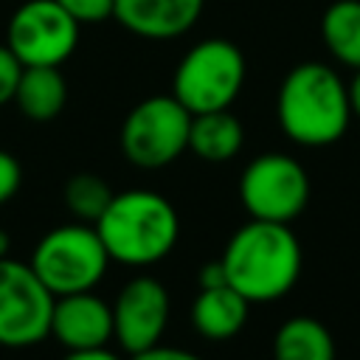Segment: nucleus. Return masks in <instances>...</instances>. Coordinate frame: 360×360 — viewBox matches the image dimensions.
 <instances>
[{"mask_svg":"<svg viewBox=\"0 0 360 360\" xmlns=\"http://www.w3.org/2000/svg\"><path fill=\"white\" fill-rule=\"evenodd\" d=\"M222 267L228 284L250 304L284 298L301 276V245L287 222L250 219L225 245Z\"/></svg>","mask_w":360,"mask_h":360,"instance_id":"obj_1","label":"nucleus"},{"mask_svg":"<svg viewBox=\"0 0 360 360\" xmlns=\"http://www.w3.org/2000/svg\"><path fill=\"white\" fill-rule=\"evenodd\" d=\"M276 115L290 141L329 146L346 135L352 121L349 84L326 62H301L281 79Z\"/></svg>","mask_w":360,"mask_h":360,"instance_id":"obj_2","label":"nucleus"},{"mask_svg":"<svg viewBox=\"0 0 360 360\" xmlns=\"http://www.w3.org/2000/svg\"><path fill=\"white\" fill-rule=\"evenodd\" d=\"M110 253L121 264H155L174 248L180 236V217L174 205L146 188L112 194L107 211L93 225Z\"/></svg>","mask_w":360,"mask_h":360,"instance_id":"obj_3","label":"nucleus"},{"mask_svg":"<svg viewBox=\"0 0 360 360\" xmlns=\"http://www.w3.org/2000/svg\"><path fill=\"white\" fill-rule=\"evenodd\" d=\"M245 56L222 37H211L186 51L174 68L172 96L191 112L228 110L245 84Z\"/></svg>","mask_w":360,"mask_h":360,"instance_id":"obj_4","label":"nucleus"},{"mask_svg":"<svg viewBox=\"0 0 360 360\" xmlns=\"http://www.w3.org/2000/svg\"><path fill=\"white\" fill-rule=\"evenodd\" d=\"M107 262L110 253L96 228L59 225L37 242L28 264L53 295H68L93 290L101 281Z\"/></svg>","mask_w":360,"mask_h":360,"instance_id":"obj_5","label":"nucleus"},{"mask_svg":"<svg viewBox=\"0 0 360 360\" xmlns=\"http://www.w3.org/2000/svg\"><path fill=\"white\" fill-rule=\"evenodd\" d=\"M191 112L169 93L138 101L121 124V152L138 169H160L188 149Z\"/></svg>","mask_w":360,"mask_h":360,"instance_id":"obj_6","label":"nucleus"},{"mask_svg":"<svg viewBox=\"0 0 360 360\" xmlns=\"http://www.w3.org/2000/svg\"><path fill=\"white\" fill-rule=\"evenodd\" d=\"M239 200L250 219L292 222L309 202V174L295 158L264 152L245 166Z\"/></svg>","mask_w":360,"mask_h":360,"instance_id":"obj_7","label":"nucleus"},{"mask_svg":"<svg viewBox=\"0 0 360 360\" xmlns=\"http://www.w3.org/2000/svg\"><path fill=\"white\" fill-rule=\"evenodd\" d=\"M53 301L31 264L0 256V346L25 349L48 338Z\"/></svg>","mask_w":360,"mask_h":360,"instance_id":"obj_8","label":"nucleus"},{"mask_svg":"<svg viewBox=\"0 0 360 360\" xmlns=\"http://www.w3.org/2000/svg\"><path fill=\"white\" fill-rule=\"evenodd\" d=\"M6 45L22 68H59L79 45V22L56 0H22L8 20Z\"/></svg>","mask_w":360,"mask_h":360,"instance_id":"obj_9","label":"nucleus"},{"mask_svg":"<svg viewBox=\"0 0 360 360\" xmlns=\"http://www.w3.org/2000/svg\"><path fill=\"white\" fill-rule=\"evenodd\" d=\"M169 321V292L152 276H135L112 304V338L129 352H146L160 343Z\"/></svg>","mask_w":360,"mask_h":360,"instance_id":"obj_10","label":"nucleus"},{"mask_svg":"<svg viewBox=\"0 0 360 360\" xmlns=\"http://www.w3.org/2000/svg\"><path fill=\"white\" fill-rule=\"evenodd\" d=\"M51 335L68 352L107 346L112 338V307H107L90 290L56 295L51 312Z\"/></svg>","mask_w":360,"mask_h":360,"instance_id":"obj_11","label":"nucleus"},{"mask_svg":"<svg viewBox=\"0 0 360 360\" xmlns=\"http://www.w3.org/2000/svg\"><path fill=\"white\" fill-rule=\"evenodd\" d=\"M205 0H115L112 17L141 39H177L191 31Z\"/></svg>","mask_w":360,"mask_h":360,"instance_id":"obj_12","label":"nucleus"},{"mask_svg":"<svg viewBox=\"0 0 360 360\" xmlns=\"http://www.w3.org/2000/svg\"><path fill=\"white\" fill-rule=\"evenodd\" d=\"M250 301L231 284L200 287L191 304V323L208 340H231L248 323Z\"/></svg>","mask_w":360,"mask_h":360,"instance_id":"obj_13","label":"nucleus"},{"mask_svg":"<svg viewBox=\"0 0 360 360\" xmlns=\"http://www.w3.org/2000/svg\"><path fill=\"white\" fill-rule=\"evenodd\" d=\"M245 143L242 121L231 110H211L191 115L188 127V149L208 163H225L239 155Z\"/></svg>","mask_w":360,"mask_h":360,"instance_id":"obj_14","label":"nucleus"},{"mask_svg":"<svg viewBox=\"0 0 360 360\" xmlns=\"http://www.w3.org/2000/svg\"><path fill=\"white\" fill-rule=\"evenodd\" d=\"M65 101H68V82L59 68H51V65L22 68L14 90V104L25 118L53 121L62 112Z\"/></svg>","mask_w":360,"mask_h":360,"instance_id":"obj_15","label":"nucleus"},{"mask_svg":"<svg viewBox=\"0 0 360 360\" xmlns=\"http://www.w3.org/2000/svg\"><path fill=\"white\" fill-rule=\"evenodd\" d=\"M335 338L312 315L284 321L273 335V360H335Z\"/></svg>","mask_w":360,"mask_h":360,"instance_id":"obj_16","label":"nucleus"},{"mask_svg":"<svg viewBox=\"0 0 360 360\" xmlns=\"http://www.w3.org/2000/svg\"><path fill=\"white\" fill-rule=\"evenodd\" d=\"M321 39L335 62L360 70V0H335L321 17Z\"/></svg>","mask_w":360,"mask_h":360,"instance_id":"obj_17","label":"nucleus"},{"mask_svg":"<svg viewBox=\"0 0 360 360\" xmlns=\"http://www.w3.org/2000/svg\"><path fill=\"white\" fill-rule=\"evenodd\" d=\"M65 205L70 208V214L82 222H96L110 200H112V188L104 183V177L90 174V172H79L65 183Z\"/></svg>","mask_w":360,"mask_h":360,"instance_id":"obj_18","label":"nucleus"},{"mask_svg":"<svg viewBox=\"0 0 360 360\" xmlns=\"http://www.w3.org/2000/svg\"><path fill=\"white\" fill-rule=\"evenodd\" d=\"M79 25L82 22H104L112 17L115 0H56Z\"/></svg>","mask_w":360,"mask_h":360,"instance_id":"obj_19","label":"nucleus"},{"mask_svg":"<svg viewBox=\"0 0 360 360\" xmlns=\"http://www.w3.org/2000/svg\"><path fill=\"white\" fill-rule=\"evenodd\" d=\"M20 73H22L20 59L11 53L8 45H0V107L14 101V90H17Z\"/></svg>","mask_w":360,"mask_h":360,"instance_id":"obj_20","label":"nucleus"},{"mask_svg":"<svg viewBox=\"0 0 360 360\" xmlns=\"http://www.w3.org/2000/svg\"><path fill=\"white\" fill-rule=\"evenodd\" d=\"M20 183H22V169H20L17 158L8 155L6 149H0V205L17 194Z\"/></svg>","mask_w":360,"mask_h":360,"instance_id":"obj_21","label":"nucleus"},{"mask_svg":"<svg viewBox=\"0 0 360 360\" xmlns=\"http://www.w3.org/2000/svg\"><path fill=\"white\" fill-rule=\"evenodd\" d=\"M132 360H200L197 354L186 352V349H174V346H152L146 352H138L132 354Z\"/></svg>","mask_w":360,"mask_h":360,"instance_id":"obj_22","label":"nucleus"},{"mask_svg":"<svg viewBox=\"0 0 360 360\" xmlns=\"http://www.w3.org/2000/svg\"><path fill=\"white\" fill-rule=\"evenodd\" d=\"M197 281H200V287H219V284H228L222 262L217 259V262H208L205 267H200V276H197Z\"/></svg>","mask_w":360,"mask_h":360,"instance_id":"obj_23","label":"nucleus"},{"mask_svg":"<svg viewBox=\"0 0 360 360\" xmlns=\"http://www.w3.org/2000/svg\"><path fill=\"white\" fill-rule=\"evenodd\" d=\"M62 360H118V357L112 352H107L104 346H96V349H73Z\"/></svg>","mask_w":360,"mask_h":360,"instance_id":"obj_24","label":"nucleus"},{"mask_svg":"<svg viewBox=\"0 0 360 360\" xmlns=\"http://www.w3.org/2000/svg\"><path fill=\"white\" fill-rule=\"evenodd\" d=\"M349 104H352V115L360 118V70H354L349 82Z\"/></svg>","mask_w":360,"mask_h":360,"instance_id":"obj_25","label":"nucleus"},{"mask_svg":"<svg viewBox=\"0 0 360 360\" xmlns=\"http://www.w3.org/2000/svg\"><path fill=\"white\" fill-rule=\"evenodd\" d=\"M6 250H8V236L0 231V256H6Z\"/></svg>","mask_w":360,"mask_h":360,"instance_id":"obj_26","label":"nucleus"}]
</instances>
